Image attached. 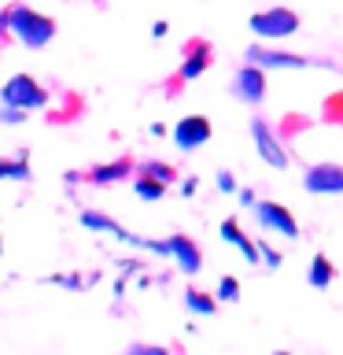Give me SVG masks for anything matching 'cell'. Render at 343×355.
I'll list each match as a JSON object with an SVG mask.
<instances>
[{"instance_id": "8", "label": "cell", "mask_w": 343, "mask_h": 355, "mask_svg": "<svg viewBox=\"0 0 343 355\" xmlns=\"http://www.w3.org/2000/svg\"><path fill=\"white\" fill-rule=\"evenodd\" d=\"M232 93H237V100H243V104H259L266 96V71L259 63L240 67L237 78H232Z\"/></svg>"}, {"instance_id": "26", "label": "cell", "mask_w": 343, "mask_h": 355, "mask_svg": "<svg viewBox=\"0 0 343 355\" xmlns=\"http://www.w3.org/2000/svg\"><path fill=\"white\" fill-rule=\"evenodd\" d=\"M166 30H170L166 22H155V26H151V33H155V37H166Z\"/></svg>"}, {"instance_id": "16", "label": "cell", "mask_w": 343, "mask_h": 355, "mask_svg": "<svg viewBox=\"0 0 343 355\" xmlns=\"http://www.w3.org/2000/svg\"><path fill=\"white\" fill-rule=\"evenodd\" d=\"M133 189H137V196L140 200H163V193H166V182H159V178H151V174H140L137 182H133Z\"/></svg>"}, {"instance_id": "3", "label": "cell", "mask_w": 343, "mask_h": 355, "mask_svg": "<svg viewBox=\"0 0 343 355\" xmlns=\"http://www.w3.org/2000/svg\"><path fill=\"white\" fill-rule=\"evenodd\" d=\"M0 100L11 107H22V111H37L48 104V89H41L30 74H11L4 89H0Z\"/></svg>"}, {"instance_id": "2", "label": "cell", "mask_w": 343, "mask_h": 355, "mask_svg": "<svg viewBox=\"0 0 343 355\" xmlns=\"http://www.w3.org/2000/svg\"><path fill=\"white\" fill-rule=\"evenodd\" d=\"M248 26L262 41H281V37H292L299 30V15L292 8H270V11H254Z\"/></svg>"}, {"instance_id": "13", "label": "cell", "mask_w": 343, "mask_h": 355, "mask_svg": "<svg viewBox=\"0 0 343 355\" xmlns=\"http://www.w3.org/2000/svg\"><path fill=\"white\" fill-rule=\"evenodd\" d=\"M185 307L192 311V315H214L218 311V293H199V288H185Z\"/></svg>"}, {"instance_id": "7", "label": "cell", "mask_w": 343, "mask_h": 355, "mask_svg": "<svg viewBox=\"0 0 343 355\" xmlns=\"http://www.w3.org/2000/svg\"><path fill=\"white\" fill-rule=\"evenodd\" d=\"M251 63H259V67H273V71H306V67H317L314 60H306V55H295V52H277V49H262V44H251L248 52Z\"/></svg>"}, {"instance_id": "21", "label": "cell", "mask_w": 343, "mask_h": 355, "mask_svg": "<svg viewBox=\"0 0 343 355\" xmlns=\"http://www.w3.org/2000/svg\"><path fill=\"white\" fill-rule=\"evenodd\" d=\"M218 233H221V237H225L229 244H240L243 237H248V233L240 230V222H237V218H225V222H221V226H218Z\"/></svg>"}, {"instance_id": "11", "label": "cell", "mask_w": 343, "mask_h": 355, "mask_svg": "<svg viewBox=\"0 0 343 355\" xmlns=\"http://www.w3.org/2000/svg\"><path fill=\"white\" fill-rule=\"evenodd\" d=\"M166 241H170V255L177 259V266H181L185 274H196L199 266H203V252L196 248L192 237H185V233H174V237H166Z\"/></svg>"}, {"instance_id": "12", "label": "cell", "mask_w": 343, "mask_h": 355, "mask_svg": "<svg viewBox=\"0 0 343 355\" xmlns=\"http://www.w3.org/2000/svg\"><path fill=\"white\" fill-rule=\"evenodd\" d=\"M129 174H133V163H129V159H115V163L93 166V171H89V182L111 185V182H118V178H129Z\"/></svg>"}, {"instance_id": "24", "label": "cell", "mask_w": 343, "mask_h": 355, "mask_svg": "<svg viewBox=\"0 0 343 355\" xmlns=\"http://www.w3.org/2000/svg\"><path fill=\"white\" fill-rule=\"evenodd\" d=\"M218 189H221V193H232V189H237V182H232L229 171H218Z\"/></svg>"}, {"instance_id": "5", "label": "cell", "mask_w": 343, "mask_h": 355, "mask_svg": "<svg viewBox=\"0 0 343 355\" xmlns=\"http://www.w3.org/2000/svg\"><path fill=\"white\" fill-rule=\"evenodd\" d=\"M210 137H214V130H210L207 115H185L174 126V144L181 152H192V148H199V144H207Z\"/></svg>"}, {"instance_id": "4", "label": "cell", "mask_w": 343, "mask_h": 355, "mask_svg": "<svg viewBox=\"0 0 343 355\" xmlns=\"http://www.w3.org/2000/svg\"><path fill=\"white\" fill-rule=\"evenodd\" d=\"M254 215H259V222H262L266 230L281 233V237H299L295 215L284 204H277V200H259V204H254Z\"/></svg>"}, {"instance_id": "1", "label": "cell", "mask_w": 343, "mask_h": 355, "mask_svg": "<svg viewBox=\"0 0 343 355\" xmlns=\"http://www.w3.org/2000/svg\"><path fill=\"white\" fill-rule=\"evenodd\" d=\"M8 30L26 44V49H44L55 37V22L41 11H33L26 4H11L8 8Z\"/></svg>"}, {"instance_id": "14", "label": "cell", "mask_w": 343, "mask_h": 355, "mask_svg": "<svg viewBox=\"0 0 343 355\" xmlns=\"http://www.w3.org/2000/svg\"><path fill=\"white\" fill-rule=\"evenodd\" d=\"M332 277H336V266H332L328 255H314V263H310V285L314 288H328L332 285Z\"/></svg>"}, {"instance_id": "25", "label": "cell", "mask_w": 343, "mask_h": 355, "mask_svg": "<svg viewBox=\"0 0 343 355\" xmlns=\"http://www.w3.org/2000/svg\"><path fill=\"white\" fill-rule=\"evenodd\" d=\"M240 204H243V207H254L259 200H254V193H251V189H240Z\"/></svg>"}, {"instance_id": "20", "label": "cell", "mask_w": 343, "mask_h": 355, "mask_svg": "<svg viewBox=\"0 0 343 355\" xmlns=\"http://www.w3.org/2000/svg\"><path fill=\"white\" fill-rule=\"evenodd\" d=\"M325 119L336 122V126H343V93H332L325 100Z\"/></svg>"}, {"instance_id": "17", "label": "cell", "mask_w": 343, "mask_h": 355, "mask_svg": "<svg viewBox=\"0 0 343 355\" xmlns=\"http://www.w3.org/2000/svg\"><path fill=\"white\" fill-rule=\"evenodd\" d=\"M26 182L30 178V166H26V155L22 159H0V182Z\"/></svg>"}, {"instance_id": "18", "label": "cell", "mask_w": 343, "mask_h": 355, "mask_svg": "<svg viewBox=\"0 0 343 355\" xmlns=\"http://www.w3.org/2000/svg\"><path fill=\"white\" fill-rule=\"evenodd\" d=\"M140 174H151V178H159V182H166V185L177 178V171H174L170 163H155V159L151 163H140Z\"/></svg>"}, {"instance_id": "27", "label": "cell", "mask_w": 343, "mask_h": 355, "mask_svg": "<svg viewBox=\"0 0 343 355\" xmlns=\"http://www.w3.org/2000/svg\"><path fill=\"white\" fill-rule=\"evenodd\" d=\"M0 252H4V237H0Z\"/></svg>"}, {"instance_id": "15", "label": "cell", "mask_w": 343, "mask_h": 355, "mask_svg": "<svg viewBox=\"0 0 343 355\" xmlns=\"http://www.w3.org/2000/svg\"><path fill=\"white\" fill-rule=\"evenodd\" d=\"M82 226L85 230H100V233H115L118 241H126V230H122L115 218L100 215V211H82Z\"/></svg>"}, {"instance_id": "9", "label": "cell", "mask_w": 343, "mask_h": 355, "mask_svg": "<svg viewBox=\"0 0 343 355\" xmlns=\"http://www.w3.org/2000/svg\"><path fill=\"white\" fill-rule=\"evenodd\" d=\"M251 137H254V148H259L262 159L270 163L273 171H284V166H288V152L281 148V141L273 137L270 126H266L262 119H254V122H251Z\"/></svg>"}, {"instance_id": "6", "label": "cell", "mask_w": 343, "mask_h": 355, "mask_svg": "<svg viewBox=\"0 0 343 355\" xmlns=\"http://www.w3.org/2000/svg\"><path fill=\"white\" fill-rule=\"evenodd\" d=\"M303 185H306V193H317V196L343 193V166L340 163H314V166H306Z\"/></svg>"}, {"instance_id": "23", "label": "cell", "mask_w": 343, "mask_h": 355, "mask_svg": "<svg viewBox=\"0 0 343 355\" xmlns=\"http://www.w3.org/2000/svg\"><path fill=\"white\" fill-rule=\"evenodd\" d=\"M259 252H262L266 266H273V270H277V266H281V252H273V248H270V244H266V241L259 244Z\"/></svg>"}, {"instance_id": "10", "label": "cell", "mask_w": 343, "mask_h": 355, "mask_svg": "<svg viewBox=\"0 0 343 355\" xmlns=\"http://www.w3.org/2000/svg\"><path fill=\"white\" fill-rule=\"evenodd\" d=\"M210 60H214V49H210V41L203 37H192L185 44V63H181V71H177V78L181 82H192V78H199L210 67Z\"/></svg>"}, {"instance_id": "22", "label": "cell", "mask_w": 343, "mask_h": 355, "mask_svg": "<svg viewBox=\"0 0 343 355\" xmlns=\"http://www.w3.org/2000/svg\"><path fill=\"white\" fill-rule=\"evenodd\" d=\"M22 119H26V111H22V107L4 104V111H0V122H8V126H15V122H22Z\"/></svg>"}, {"instance_id": "19", "label": "cell", "mask_w": 343, "mask_h": 355, "mask_svg": "<svg viewBox=\"0 0 343 355\" xmlns=\"http://www.w3.org/2000/svg\"><path fill=\"white\" fill-rule=\"evenodd\" d=\"M218 300H221V304H232V300H240V282H237L232 274H225V277L218 282Z\"/></svg>"}]
</instances>
